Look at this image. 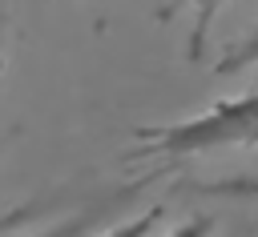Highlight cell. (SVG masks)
I'll list each match as a JSON object with an SVG mask.
<instances>
[{
    "label": "cell",
    "instance_id": "cell-2",
    "mask_svg": "<svg viewBox=\"0 0 258 237\" xmlns=\"http://www.w3.org/2000/svg\"><path fill=\"white\" fill-rule=\"evenodd\" d=\"M226 4L230 0H177L173 4V8H189V40H185L189 60H202V52L210 44V32H214V20Z\"/></svg>",
    "mask_w": 258,
    "mask_h": 237
},
{
    "label": "cell",
    "instance_id": "cell-5",
    "mask_svg": "<svg viewBox=\"0 0 258 237\" xmlns=\"http://www.w3.org/2000/svg\"><path fill=\"white\" fill-rule=\"evenodd\" d=\"M165 237H214V221H210V217H185V221L173 225Z\"/></svg>",
    "mask_w": 258,
    "mask_h": 237
},
{
    "label": "cell",
    "instance_id": "cell-7",
    "mask_svg": "<svg viewBox=\"0 0 258 237\" xmlns=\"http://www.w3.org/2000/svg\"><path fill=\"white\" fill-rule=\"evenodd\" d=\"M0 149H4V141H0Z\"/></svg>",
    "mask_w": 258,
    "mask_h": 237
},
{
    "label": "cell",
    "instance_id": "cell-6",
    "mask_svg": "<svg viewBox=\"0 0 258 237\" xmlns=\"http://www.w3.org/2000/svg\"><path fill=\"white\" fill-rule=\"evenodd\" d=\"M89 213H81V217H73V221H60V225H52V229H44V233H36V237H89Z\"/></svg>",
    "mask_w": 258,
    "mask_h": 237
},
{
    "label": "cell",
    "instance_id": "cell-4",
    "mask_svg": "<svg viewBox=\"0 0 258 237\" xmlns=\"http://www.w3.org/2000/svg\"><path fill=\"white\" fill-rule=\"evenodd\" d=\"M246 68H258V28H254L246 40H238V44L218 60V72H246Z\"/></svg>",
    "mask_w": 258,
    "mask_h": 237
},
{
    "label": "cell",
    "instance_id": "cell-1",
    "mask_svg": "<svg viewBox=\"0 0 258 237\" xmlns=\"http://www.w3.org/2000/svg\"><path fill=\"white\" fill-rule=\"evenodd\" d=\"M133 141H137V153L157 161H189L222 149H258V88L218 100L206 112L173 125L133 129Z\"/></svg>",
    "mask_w": 258,
    "mask_h": 237
},
{
    "label": "cell",
    "instance_id": "cell-3",
    "mask_svg": "<svg viewBox=\"0 0 258 237\" xmlns=\"http://www.w3.org/2000/svg\"><path fill=\"white\" fill-rule=\"evenodd\" d=\"M161 221H165V209L153 205V209H145L137 217H125V221H117V225H109L105 233H93V237H153L161 229Z\"/></svg>",
    "mask_w": 258,
    "mask_h": 237
}]
</instances>
